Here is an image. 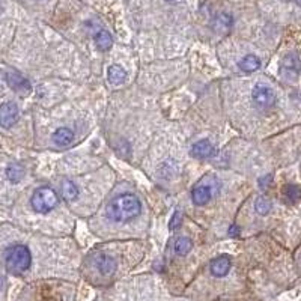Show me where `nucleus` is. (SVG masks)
<instances>
[{
    "mask_svg": "<svg viewBox=\"0 0 301 301\" xmlns=\"http://www.w3.org/2000/svg\"><path fill=\"white\" fill-rule=\"evenodd\" d=\"M127 74L124 71V68H121L119 65H112L109 68V82L115 86H119L125 82Z\"/></svg>",
    "mask_w": 301,
    "mask_h": 301,
    "instance_id": "dca6fc26",
    "label": "nucleus"
},
{
    "mask_svg": "<svg viewBox=\"0 0 301 301\" xmlns=\"http://www.w3.org/2000/svg\"><path fill=\"white\" fill-rule=\"evenodd\" d=\"M252 98L255 101L256 106L262 107V109H268L273 107L276 104V94L274 91L264 83H258L253 91H252Z\"/></svg>",
    "mask_w": 301,
    "mask_h": 301,
    "instance_id": "20e7f679",
    "label": "nucleus"
},
{
    "mask_svg": "<svg viewBox=\"0 0 301 301\" xmlns=\"http://www.w3.org/2000/svg\"><path fill=\"white\" fill-rule=\"evenodd\" d=\"M6 176H8V179H9L11 182H15V184L20 182V181L23 179V176H24V169H23V166L18 164V163L9 164L8 169H6Z\"/></svg>",
    "mask_w": 301,
    "mask_h": 301,
    "instance_id": "a211bd4d",
    "label": "nucleus"
},
{
    "mask_svg": "<svg viewBox=\"0 0 301 301\" xmlns=\"http://www.w3.org/2000/svg\"><path fill=\"white\" fill-rule=\"evenodd\" d=\"M95 44H97V47L101 50V51H107V50H110L112 48V45H113V39H112V35L107 32V30H98L97 33H95Z\"/></svg>",
    "mask_w": 301,
    "mask_h": 301,
    "instance_id": "2eb2a0df",
    "label": "nucleus"
},
{
    "mask_svg": "<svg viewBox=\"0 0 301 301\" xmlns=\"http://www.w3.org/2000/svg\"><path fill=\"white\" fill-rule=\"evenodd\" d=\"M238 66L244 72H255L261 68V59L255 54H247L238 62Z\"/></svg>",
    "mask_w": 301,
    "mask_h": 301,
    "instance_id": "4468645a",
    "label": "nucleus"
},
{
    "mask_svg": "<svg viewBox=\"0 0 301 301\" xmlns=\"http://www.w3.org/2000/svg\"><path fill=\"white\" fill-rule=\"evenodd\" d=\"M3 285H5V279H3L2 276H0V289L3 288Z\"/></svg>",
    "mask_w": 301,
    "mask_h": 301,
    "instance_id": "b1692460",
    "label": "nucleus"
},
{
    "mask_svg": "<svg viewBox=\"0 0 301 301\" xmlns=\"http://www.w3.org/2000/svg\"><path fill=\"white\" fill-rule=\"evenodd\" d=\"M5 262H6V268H8L9 273L21 274V273H24V271H27L30 268L32 256H30V252H29V249L26 246L17 244V246L11 247L6 252Z\"/></svg>",
    "mask_w": 301,
    "mask_h": 301,
    "instance_id": "f03ea898",
    "label": "nucleus"
},
{
    "mask_svg": "<svg viewBox=\"0 0 301 301\" xmlns=\"http://www.w3.org/2000/svg\"><path fill=\"white\" fill-rule=\"evenodd\" d=\"M59 203L56 191L50 187H39L32 196V208L39 214H47Z\"/></svg>",
    "mask_w": 301,
    "mask_h": 301,
    "instance_id": "7ed1b4c3",
    "label": "nucleus"
},
{
    "mask_svg": "<svg viewBox=\"0 0 301 301\" xmlns=\"http://www.w3.org/2000/svg\"><path fill=\"white\" fill-rule=\"evenodd\" d=\"M181 224V212L176 211L172 217V221H170V229H178Z\"/></svg>",
    "mask_w": 301,
    "mask_h": 301,
    "instance_id": "4be33fe9",
    "label": "nucleus"
},
{
    "mask_svg": "<svg viewBox=\"0 0 301 301\" xmlns=\"http://www.w3.org/2000/svg\"><path fill=\"white\" fill-rule=\"evenodd\" d=\"M285 197L291 203H297L301 200V188L297 184H288L285 187Z\"/></svg>",
    "mask_w": 301,
    "mask_h": 301,
    "instance_id": "aec40b11",
    "label": "nucleus"
},
{
    "mask_svg": "<svg viewBox=\"0 0 301 301\" xmlns=\"http://www.w3.org/2000/svg\"><path fill=\"white\" fill-rule=\"evenodd\" d=\"M166 2H175V0H166Z\"/></svg>",
    "mask_w": 301,
    "mask_h": 301,
    "instance_id": "a878e982",
    "label": "nucleus"
},
{
    "mask_svg": "<svg viewBox=\"0 0 301 301\" xmlns=\"http://www.w3.org/2000/svg\"><path fill=\"white\" fill-rule=\"evenodd\" d=\"M211 273L215 277H224L231 270V258L228 255H221L211 262Z\"/></svg>",
    "mask_w": 301,
    "mask_h": 301,
    "instance_id": "1a4fd4ad",
    "label": "nucleus"
},
{
    "mask_svg": "<svg viewBox=\"0 0 301 301\" xmlns=\"http://www.w3.org/2000/svg\"><path fill=\"white\" fill-rule=\"evenodd\" d=\"M215 152V149L209 140H199L197 143L193 145L191 148V157L199 158V160H206L211 158Z\"/></svg>",
    "mask_w": 301,
    "mask_h": 301,
    "instance_id": "6e6552de",
    "label": "nucleus"
},
{
    "mask_svg": "<svg viewBox=\"0 0 301 301\" xmlns=\"http://www.w3.org/2000/svg\"><path fill=\"white\" fill-rule=\"evenodd\" d=\"M271 179H273V176H271V175H270V176L267 175L264 179H261V187H262V188H267V187H268V184H265V182H270Z\"/></svg>",
    "mask_w": 301,
    "mask_h": 301,
    "instance_id": "5701e85b",
    "label": "nucleus"
},
{
    "mask_svg": "<svg viewBox=\"0 0 301 301\" xmlns=\"http://www.w3.org/2000/svg\"><path fill=\"white\" fill-rule=\"evenodd\" d=\"M300 68H301V60H300L298 54L289 53L283 57L280 71L283 74V77H286V79H297L300 74Z\"/></svg>",
    "mask_w": 301,
    "mask_h": 301,
    "instance_id": "423d86ee",
    "label": "nucleus"
},
{
    "mask_svg": "<svg viewBox=\"0 0 301 301\" xmlns=\"http://www.w3.org/2000/svg\"><path fill=\"white\" fill-rule=\"evenodd\" d=\"M142 211V205L137 196L131 193H125L121 196H116L109 205H107V217L116 223H124L136 218Z\"/></svg>",
    "mask_w": 301,
    "mask_h": 301,
    "instance_id": "f257e3e1",
    "label": "nucleus"
},
{
    "mask_svg": "<svg viewBox=\"0 0 301 301\" xmlns=\"http://www.w3.org/2000/svg\"><path fill=\"white\" fill-rule=\"evenodd\" d=\"M255 208H256V212H258V214L265 215V214H268L270 209H271V202H270L267 197L261 196V197L256 199V202H255Z\"/></svg>",
    "mask_w": 301,
    "mask_h": 301,
    "instance_id": "412c9836",
    "label": "nucleus"
},
{
    "mask_svg": "<svg viewBox=\"0 0 301 301\" xmlns=\"http://www.w3.org/2000/svg\"><path fill=\"white\" fill-rule=\"evenodd\" d=\"M20 118L18 106L12 101H6L0 106V125L3 128H11Z\"/></svg>",
    "mask_w": 301,
    "mask_h": 301,
    "instance_id": "39448f33",
    "label": "nucleus"
},
{
    "mask_svg": "<svg viewBox=\"0 0 301 301\" xmlns=\"http://www.w3.org/2000/svg\"><path fill=\"white\" fill-rule=\"evenodd\" d=\"M74 140V133L66 128V127H62V128H57L53 134V142L57 145V146H69Z\"/></svg>",
    "mask_w": 301,
    "mask_h": 301,
    "instance_id": "f8f14e48",
    "label": "nucleus"
},
{
    "mask_svg": "<svg viewBox=\"0 0 301 301\" xmlns=\"http://www.w3.org/2000/svg\"><path fill=\"white\" fill-rule=\"evenodd\" d=\"M193 249V241L190 238H185V237H181L175 241V252L179 255V256H185L191 252Z\"/></svg>",
    "mask_w": 301,
    "mask_h": 301,
    "instance_id": "6ab92c4d",
    "label": "nucleus"
},
{
    "mask_svg": "<svg viewBox=\"0 0 301 301\" xmlns=\"http://www.w3.org/2000/svg\"><path fill=\"white\" fill-rule=\"evenodd\" d=\"M294 2H295V3H297L298 6H301V0H294Z\"/></svg>",
    "mask_w": 301,
    "mask_h": 301,
    "instance_id": "393cba45",
    "label": "nucleus"
},
{
    "mask_svg": "<svg viewBox=\"0 0 301 301\" xmlns=\"http://www.w3.org/2000/svg\"><path fill=\"white\" fill-rule=\"evenodd\" d=\"M60 191H62L63 199H65V200H68V202L75 200V199H77V196H79V188L75 187V184H74V182H71V181H68V179L62 182Z\"/></svg>",
    "mask_w": 301,
    "mask_h": 301,
    "instance_id": "f3484780",
    "label": "nucleus"
},
{
    "mask_svg": "<svg viewBox=\"0 0 301 301\" xmlns=\"http://www.w3.org/2000/svg\"><path fill=\"white\" fill-rule=\"evenodd\" d=\"M191 196H193L194 205L203 206V205H206V203L209 202V199H211V196H212V188H211V185H205V184L197 185V187L193 190Z\"/></svg>",
    "mask_w": 301,
    "mask_h": 301,
    "instance_id": "9b49d317",
    "label": "nucleus"
},
{
    "mask_svg": "<svg viewBox=\"0 0 301 301\" xmlns=\"http://www.w3.org/2000/svg\"><path fill=\"white\" fill-rule=\"evenodd\" d=\"M6 82H8L9 88L12 91H15L17 94H20V95H27L32 91L30 82L26 77H23L21 74H18V72H9L6 75Z\"/></svg>",
    "mask_w": 301,
    "mask_h": 301,
    "instance_id": "0eeeda50",
    "label": "nucleus"
},
{
    "mask_svg": "<svg viewBox=\"0 0 301 301\" xmlns=\"http://www.w3.org/2000/svg\"><path fill=\"white\" fill-rule=\"evenodd\" d=\"M232 24H234V18L229 14H226V12L218 14L215 17V20H214V29L218 33H228L231 30Z\"/></svg>",
    "mask_w": 301,
    "mask_h": 301,
    "instance_id": "ddd939ff",
    "label": "nucleus"
},
{
    "mask_svg": "<svg viewBox=\"0 0 301 301\" xmlns=\"http://www.w3.org/2000/svg\"><path fill=\"white\" fill-rule=\"evenodd\" d=\"M94 262H95V267L98 268V271H100L103 276H110V274H113L115 270H116V262H115V259L110 258V256H107V255H97L95 259H94Z\"/></svg>",
    "mask_w": 301,
    "mask_h": 301,
    "instance_id": "9d476101",
    "label": "nucleus"
}]
</instances>
